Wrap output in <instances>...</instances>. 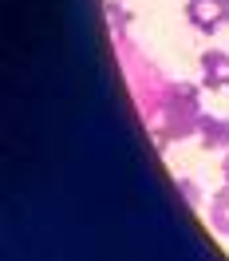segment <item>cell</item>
Masks as SVG:
<instances>
[{
  "label": "cell",
  "instance_id": "cell-5",
  "mask_svg": "<svg viewBox=\"0 0 229 261\" xmlns=\"http://www.w3.org/2000/svg\"><path fill=\"white\" fill-rule=\"evenodd\" d=\"M178 190H182V198H186V202H202V194H197V182L194 178H178Z\"/></svg>",
  "mask_w": 229,
  "mask_h": 261
},
{
  "label": "cell",
  "instance_id": "cell-2",
  "mask_svg": "<svg viewBox=\"0 0 229 261\" xmlns=\"http://www.w3.org/2000/svg\"><path fill=\"white\" fill-rule=\"evenodd\" d=\"M202 87L206 91H229V51L221 48L202 51Z\"/></svg>",
  "mask_w": 229,
  "mask_h": 261
},
{
  "label": "cell",
  "instance_id": "cell-1",
  "mask_svg": "<svg viewBox=\"0 0 229 261\" xmlns=\"http://www.w3.org/2000/svg\"><path fill=\"white\" fill-rule=\"evenodd\" d=\"M186 20L197 32H221L229 28V0H186Z\"/></svg>",
  "mask_w": 229,
  "mask_h": 261
},
{
  "label": "cell",
  "instance_id": "cell-6",
  "mask_svg": "<svg viewBox=\"0 0 229 261\" xmlns=\"http://www.w3.org/2000/svg\"><path fill=\"white\" fill-rule=\"evenodd\" d=\"M221 174H225V182H229V150H225V159H221Z\"/></svg>",
  "mask_w": 229,
  "mask_h": 261
},
{
  "label": "cell",
  "instance_id": "cell-3",
  "mask_svg": "<svg viewBox=\"0 0 229 261\" xmlns=\"http://www.w3.org/2000/svg\"><path fill=\"white\" fill-rule=\"evenodd\" d=\"M197 143L206 150H229V119L225 115H202L197 119Z\"/></svg>",
  "mask_w": 229,
  "mask_h": 261
},
{
  "label": "cell",
  "instance_id": "cell-4",
  "mask_svg": "<svg viewBox=\"0 0 229 261\" xmlns=\"http://www.w3.org/2000/svg\"><path fill=\"white\" fill-rule=\"evenodd\" d=\"M210 226L221 233V238H229V182H225V190L213 198V210H210Z\"/></svg>",
  "mask_w": 229,
  "mask_h": 261
}]
</instances>
